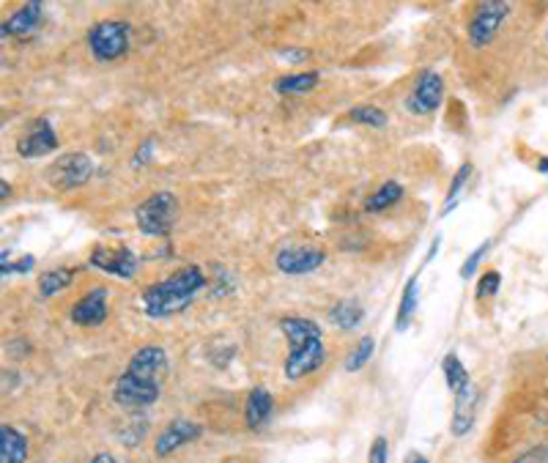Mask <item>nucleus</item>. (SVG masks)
Segmentation results:
<instances>
[{"instance_id":"nucleus-1","label":"nucleus","mask_w":548,"mask_h":463,"mask_svg":"<svg viewBox=\"0 0 548 463\" xmlns=\"http://www.w3.org/2000/svg\"><path fill=\"white\" fill-rule=\"evenodd\" d=\"M206 274L201 266L190 263V266H181L179 271L168 274L165 280L160 282H152L143 288L141 293V310L152 319H168V316H176L181 310L195 301V296L206 288Z\"/></svg>"},{"instance_id":"nucleus-2","label":"nucleus","mask_w":548,"mask_h":463,"mask_svg":"<svg viewBox=\"0 0 548 463\" xmlns=\"http://www.w3.org/2000/svg\"><path fill=\"white\" fill-rule=\"evenodd\" d=\"M278 327L291 346V351L286 357V379L302 381V379L313 376L327 362V346H324L321 327L305 316H283L278 321Z\"/></svg>"},{"instance_id":"nucleus-3","label":"nucleus","mask_w":548,"mask_h":463,"mask_svg":"<svg viewBox=\"0 0 548 463\" xmlns=\"http://www.w3.org/2000/svg\"><path fill=\"white\" fill-rule=\"evenodd\" d=\"M134 222L141 228L143 236L152 239H165L173 225L179 222V201L173 192L160 190L154 195H149L141 206L134 209Z\"/></svg>"},{"instance_id":"nucleus-4","label":"nucleus","mask_w":548,"mask_h":463,"mask_svg":"<svg viewBox=\"0 0 548 463\" xmlns=\"http://www.w3.org/2000/svg\"><path fill=\"white\" fill-rule=\"evenodd\" d=\"M88 50H91V58L99 61V64H113L118 58H123L132 47V25L123 23V20H102L96 23L88 36Z\"/></svg>"},{"instance_id":"nucleus-5","label":"nucleus","mask_w":548,"mask_h":463,"mask_svg":"<svg viewBox=\"0 0 548 463\" xmlns=\"http://www.w3.org/2000/svg\"><path fill=\"white\" fill-rule=\"evenodd\" d=\"M507 15H510V4H504V0H483V4H477L466 25L469 44L477 50L488 47L494 36L499 34V28L504 25Z\"/></svg>"},{"instance_id":"nucleus-6","label":"nucleus","mask_w":548,"mask_h":463,"mask_svg":"<svg viewBox=\"0 0 548 463\" xmlns=\"http://www.w3.org/2000/svg\"><path fill=\"white\" fill-rule=\"evenodd\" d=\"M93 163L88 153H64L58 157L50 168H47V182L53 190L58 192H74L80 187H85L93 176Z\"/></svg>"},{"instance_id":"nucleus-7","label":"nucleus","mask_w":548,"mask_h":463,"mask_svg":"<svg viewBox=\"0 0 548 463\" xmlns=\"http://www.w3.org/2000/svg\"><path fill=\"white\" fill-rule=\"evenodd\" d=\"M160 381L137 379L132 373H121L113 384V400L121 409H149L160 400Z\"/></svg>"},{"instance_id":"nucleus-8","label":"nucleus","mask_w":548,"mask_h":463,"mask_svg":"<svg viewBox=\"0 0 548 463\" xmlns=\"http://www.w3.org/2000/svg\"><path fill=\"white\" fill-rule=\"evenodd\" d=\"M442 99H445V80L442 74L428 69L415 80V88L406 96V110L411 115H431L442 107Z\"/></svg>"},{"instance_id":"nucleus-9","label":"nucleus","mask_w":548,"mask_h":463,"mask_svg":"<svg viewBox=\"0 0 548 463\" xmlns=\"http://www.w3.org/2000/svg\"><path fill=\"white\" fill-rule=\"evenodd\" d=\"M324 263H327V252L318 247H310V244H286L274 252V266L291 277L310 274V271L321 269Z\"/></svg>"},{"instance_id":"nucleus-10","label":"nucleus","mask_w":548,"mask_h":463,"mask_svg":"<svg viewBox=\"0 0 548 463\" xmlns=\"http://www.w3.org/2000/svg\"><path fill=\"white\" fill-rule=\"evenodd\" d=\"M88 266H93V269H99L104 274L121 277V280H132L137 271H141V258H137L129 247L99 244V247H93V252L88 258Z\"/></svg>"},{"instance_id":"nucleus-11","label":"nucleus","mask_w":548,"mask_h":463,"mask_svg":"<svg viewBox=\"0 0 548 463\" xmlns=\"http://www.w3.org/2000/svg\"><path fill=\"white\" fill-rule=\"evenodd\" d=\"M58 148V134L50 123V118H36L28 123V129L17 137V153L23 160H42Z\"/></svg>"},{"instance_id":"nucleus-12","label":"nucleus","mask_w":548,"mask_h":463,"mask_svg":"<svg viewBox=\"0 0 548 463\" xmlns=\"http://www.w3.org/2000/svg\"><path fill=\"white\" fill-rule=\"evenodd\" d=\"M107 299H110V293H107L104 285L85 291L72 304V313H69L72 324H77V327H102L107 321V313H110V301Z\"/></svg>"},{"instance_id":"nucleus-13","label":"nucleus","mask_w":548,"mask_h":463,"mask_svg":"<svg viewBox=\"0 0 548 463\" xmlns=\"http://www.w3.org/2000/svg\"><path fill=\"white\" fill-rule=\"evenodd\" d=\"M44 23V4L39 0H31V4H23L20 9H15L4 25H0V36L4 39H31Z\"/></svg>"},{"instance_id":"nucleus-14","label":"nucleus","mask_w":548,"mask_h":463,"mask_svg":"<svg viewBox=\"0 0 548 463\" xmlns=\"http://www.w3.org/2000/svg\"><path fill=\"white\" fill-rule=\"evenodd\" d=\"M168 370V351L162 346H141L132 360L126 362V373L137 376V379H149V381H160V373Z\"/></svg>"},{"instance_id":"nucleus-15","label":"nucleus","mask_w":548,"mask_h":463,"mask_svg":"<svg viewBox=\"0 0 548 463\" xmlns=\"http://www.w3.org/2000/svg\"><path fill=\"white\" fill-rule=\"evenodd\" d=\"M201 433H203V425H198V422H192V419H176V422H171V425L157 436L154 452H157V458H168V455H173L179 447H184V444L201 438Z\"/></svg>"},{"instance_id":"nucleus-16","label":"nucleus","mask_w":548,"mask_h":463,"mask_svg":"<svg viewBox=\"0 0 548 463\" xmlns=\"http://www.w3.org/2000/svg\"><path fill=\"white\" fill-rule=\"evenodd\" d=\"M477 403H480V392H477V387L469 381V384L455 395V411H453V422H450L453 436H466V433L472 430Z\"/></svg>"},{"instance_id":"nucleus-17","label":"nucleus","mask_w":548,"mask_h":463,"mask_svg":"<svg viewBox=\"0 0 548 463\" xmlns=\"http://www.w3.org/2000/svg\"><path fill=\"white\" fill-rule=\"evenodd\" d=\"M274 414V398L266 387H252L250 395H247V403H244V422L250 430H260Z\"/></svg>"},{"instance_id":"nucleus-18","label":"nucleus","mask_w":548,"mask_h":463,"mask_svg":"<svg viewBox=\"0 0 548 463\" xmlns=\"http://www.w3.org/2000/svg\"><path fill=\"white\" fill-rule=\"evenodd\" d=\"M362 319H365V310H362V304L357 299H340V301H335L329 307V313H327V321L332 327L343 330V332L357 330L362 324Z\"/></svg>"},{"instance_id":"nucleus-19","label":"nucleus","mask_w":548,"mask_h":463,"mask_svg":"<svg viewBox=\"0 0 548 463\" xmlns=\"http://www.w3.org/2000/svg\"><path fill=\"white\" fill-rule=\"evenodd\" d=\"M28 460V438L12 425L0 428V463H25Z\"/></svg>"},{"instance_id":"nucleus-20","label":"nucleus","mask_w":548,"mask_h":463,"mask_svg":"<svg viewBox=\"0 0 548 463\" xmlns=\"http://www.w3.org/2000/svg\"><path fill=\"white\" fill-rule=\"evenodd\" d=\"M417 301H420V277L411 274L406 288H403L400 304H397V316H395L397 332H406V327L411 324V316H415V310H417Z\"/></svg>"},{"instance_id":"nucleus-21","label":"nucleus","mask_w":548,"mask_h":463,"mask_svg":"<svg viewBox=\"0 0 548 463\" xmlns=\"http://www.w3.org/2000/svg\"><path fill=\"white\" fill-rule=\"evenodd\" d=\"M74 277H77V271L72 269V266H58V269H50V271H44L42 277H39V296L42 299H53V296H58V293H64L72 282H74Z\"/></svg>"},{"instance_id":"nucleus-22","label":"nucleus","mask_w":548,"mask_h":463,"mask_svg":"<svg viewBox=\"0 0 548 463\" xmlns=\"http://www.w3.org/2000/svg\"><path fill=\"white\" fill-rule=\"evenodd\" d=\"M321 83L318 72H299V74H286L274 80V91L283 96H297V94H308Z\"/></svg>"},{"instance_id":"nucleus-23","label":"nucleus","mask_w":548,"mask_h":463,"mask_svg":"<svg viewBox=\"0 0 548 463\" xmlns=\"http://www.w3.org/2000/svg\"><path fill=\"white\" fill-rule=\"evenodd\" d=\"M400 198H403V187H400L397 182H384L370 198H365V212H370V214L387 212V209L395 206Z\"/></svg>"},{"instance_id":"nucleus-24","label":"nucleus","mask_w":548,"mask_h":463,"mask_svg":"<svg viewBox=\"0 0 548 463\" xmlns=\"http://www.w3.org/2000/svg\"><path fill=\"white\" fill-rule=\"evenodd\" d=\"M442 373H445L447 389H450L453 395H458V392L472 381L469 373H466V368H464V362H461L455 354H447V357L442 360Z\"/></svg>"},{"instance_id":"nucleus-25","label":"nucleus","mask_w":548,"mask_h":463,"mask_svg":"<svg viewBox=\"0 0 548 463\" xmlns=\"http://www.w3.org/2000/svg\"><path fill=\"white\" fill-rule=\"evenodd\" d=\"M348 121L354 123H362V126H370V129H384L389 123L387 113L376 104H359V107H351L348 110Z\"/></svg>"},{"instance_id":"nucleus-26","label":"nucleus","mask_w":548,"mask_h":463,"mask_svg":"<svg viewBox=\"0 0 548 463\" xmlns=\"http://www.w3.org/2000/svg\"><path fill=\"white\" fill-rule=\"evenodd\" d=\"M373 351H376V340H373V338H362V340L351 349V354L346 357V370H348V373L362 370V368L370 362Z\"/></svg>"},{"instance_id":"nucleus-27","label":"nucleus","mask_w":548,"mask_h":463,"mask_svg":"<svg viewBox=\"0 0 548 463\" xmlns=\"http://www.w3.org/2000/svg\"><path fill=\"white\" fill-rule=\"evenodd\" d=\"M472 163H464L458 171H455V176H453V182H450V190H447V201H445V209H442V214H450V209L458 203V195H461V190H464V184L472 179Z\"/></svg>"},{"instance_id":"nucleus-28","label":"nucleus","mask_w":548,"mask_h":463,"mask_svg":"<svg viewBox=\"0 0 548 463\" xmlns=\"http://www.w3.org/2000/svg\"><path fill=\"white\" fill-rule=\"evenodd\" d=\"M499 288H502V274H499L496 269H488V271H483V274H480V280H477L475 299H477V301H483V299H488V296H496V293H499Z\"/></svg>"},{"instance_id":"nucleus-29","label":"nucleus","mask_w":548,"mask_h":463,"mask_svg":"<svg viewBox=\"0 0 548 463\" xmlns=\"http://www.w3.org/2000/svg\"><path fill=\"white\" fill-rule=\"evenodd\" d=\"M488 247H491V241H483L466 261H464V266H461V280H472V274L477 271V266H480V261H483V255L488 252Z\"/></svg>"},{"instance_id":"nucleus-30","label":"nucleus","mask_w":548,"mask_h":463,"mask_svg":"<svg viewBox=\"0 0 548 463\" xmlns=\"http://www.w3.org/2000/svg\"><path fill=\"white\" fill-rule=\"evenodd\" d=\"M389 460V441L387 436H376L367 452V463H387Z\"/></svg>"},{"instance_id":"nucleus-31","label":"nucleus","mask_w":548,"mask_h":463,"mask_svg":"<svg viewBox=\"0 0 548 463\" xmlns=\"http://www.w3.org/2000/svg\"><path fill=\"white\" fill-rule=\"evenodd\" d=\"M152 153H154V140L141 143V148H137V153L132 157V168H141V165H146V163L152 160Z\"/></svg>"},{"instance_id":"nucleus-32","label":"nucleus","mask_w":548,"mask_h":463,"mask_svg":"<svg viewBox=\"0 0 548 463\" xmlns=\"http://www.w3.org/2000/svg\"><path fill=\"white\" fill-rule=\"evenodd\" d=\"M513 463H548V447H534L524 452L521 458H515Z\"/></svg>"},{"instance_id":"nucleus-33","label":"nucleus","mask_w":548,"mask_h":463,"mask_svg":"<svg viewBox=\"0 0 548 463\" xmlns=\"http://www.w3.org/2000/svg\"><path fill=\"white\" fill-rule=\"evenodd\" d=\"M280 58H286L289 64H299V61H308V58H310V50H302V47H286V50H280Z\"/></svg>"},{"instance_id":"nucleus-34","label":"nucleus","mask_w":548,"mask_h":463,"mask_svg":"<svg viewBox=\"0 0 548 463\" xmlns=\"http://www.w3.org/2000/svg\"><path fill=\"white\" fill-rule=\"evenodd\" d=\"M88 463H118V460H115V455H113V452H96V455H93Z\"/></svg>"},{"instance_id":"nucleus-35","label":"nucleus","mask_w":548,"mask_h":463,"mask_svg":"<svg viewBox=\"0 0 548 463\" xmlns=\"http://www.w3.org/2000/svg\"><path fill=\"white\" fill-rule=\"evenodd\" d=\"M406 463H431L426 455H420V452H411L408 458H406Z\"/></svg>"},{"instance_id":"nucleus-36","label":"nucleus","mask_w":548,"mask_h":463,"mask_svg":"<svg viewBox=\"0 0 548 463\" xmlns=\"http://www.w3.org/2000/svg\"><path fill=\"white\" fill-rule=\"evenodd\" d=\"M9 195H12V187H9V182H0V198L6 201Z\"/></svg>"},{"instance_id":"nucleus-37","label":"nucleus","mask_w":548,"mask_h":463,"mask_svg":"<svg viewBox=\"0 0 548 463\" xmlns=\"http://www.w3.org/2000/svg\"><path fill=\"white\" fill-rule=\"evenodd\" d=\"M537 171H540V173H548V157H543V160L537 163Z\"/></svg>"}]
</instances>
